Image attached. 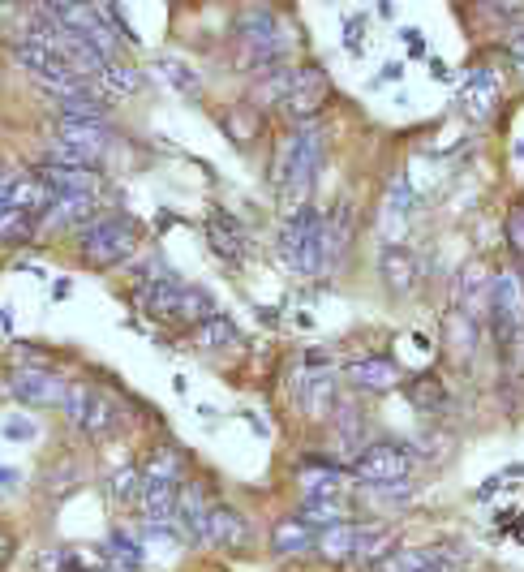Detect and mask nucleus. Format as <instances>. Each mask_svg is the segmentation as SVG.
<instances>
[{"mask_svg":"<svg viewBox=\"0 0 524 572\" xmlns=\"http://www.w3.org/2000/svg\"><path fill=\"white\" fill-rule=\"evenodd\" d=\"M323 173V130L314 121H297L293 138L284 142L280 160H275V185H280L284 203H305Z\"/></svg>","mask_w":524,"mask_h":572,"instance_id":"nucleus-1","label":"nucleus"},{"mask_svg":"<svg viewBox=\"0 0 524 572\" xmlns=\"http://www.w3.org/2000/svg\"><path fill=\"white\" fill-rule=\"evenodd\" d=\"M280 259L297 276H318L327 267V237H323V216L301 203L284 216L280 224Z\"/></svg>","mask_w":524,"mask_h":572,"instance_id":"nucleus-2","label":"nucleus"},{"mask_svg":"<svg viewBox=\"0 0 524 572\" xmlns=\"http://www.w3.org/2000/svg\"><path fill=\"white\" fill-rule=\"evenodd\" d=\"M78 250L95 267H116L138 250V224L129 216H91L78 228Z\"/></svg>","mask_w":524,"mask_h":572,"instance_id":"nucleus-3","label":"nucleus"},{"mask_svg":"<svg viewBox=\"0 0 524 572\" xmlns=\"http://www.w3.org/2000/svg\"><path fill=\"white\" fill-rule=\"evenodd\" d=\"M288 52L284 26L275 22L271 9H245L237 22V61L245 69H271L280 65V56Z\"/></svg>","mask_w":524,"mask_h":572,"instance_id":"nucleus-4","label":"nucleus"},{"mask_svg":"<svg viewBox=\"0 0 524 572\" xmlns=\"http://www.w3.org/2000/svg\"><path fill=\"white\" fill-rule=\"evenodd\" d=\"M490 327L503 349H512L524 336V276L516 267H503L490 276Z\"/></svg>","mask_w":524,"mask_h":572,"instance_id":"nucleus-5","label":"nucleus"},{"mask_svg":"<svg viewBox=\"0 0 524 572\" xmlns=\"http://www.w3.org/2000/svg\"><path fill=\"white\" fill-rule=\"evenodd\" d=\"M353 474L366 486H387V482H409L413 474V452L404 443L374 439L353 456Z\"/></svg>","mask_w":524,"mask_h":572,"instance_id":"nucleus-6","label":"nucleus"},{"mask_svg":"<svg viewBox=\"0 0 524 572\" xmlns=\"http://www.w3.org/2000/svg\"><path fill=\"white\" fill-rule=\"evenodd\" d=\"M65 413H69V422H74L78 431L95 435V439H104L112 426H116L112 396H104L99 388H91V383H74V388L65 392Z\"/></svg>","mask_w":524,"mask_h":572,"instance_id":"nucleus-7","label":"nucleus"},{"mask_svg":"<svg viewBox=\"0 0 524 572\" xmlns=\"http://www.w3.org/2000/svg\"><path fill=\"white\" fill-rule=\"evenodd\" d=\"M56 22L69 26L74 35H82L86 44H95L99 52L108 56V61H121V35H116V26L104 18V13L95 9V0H74L65 13H56Z\"/></svg>","mask_w":524,"mask_h":572,"instance_id":"nucleus-8","label":"nucleus"},{"mask_svg":"<svg viewBox=\"0 0 524 572\" xmlns=\"http://www.w3.org/2000/svg\"><path fill=\"white\" fill-rule=\"evenodd\" d=\"M327 95H331V82H327L323 69H318V65H301V69H293V87H288L280 112H284L288 121H314L318 108L327 104Z\"/></svg>","mask_w":524,"mask_h":572,"instance_id":"nucleus-9","label":"nucleus"},{"mask_svg":"<svg viewBox=\"0 0 524 572\" xmlns=\"http://www.w3.org/2000/svg\"><path fill=\"white\" fill-rule=\"evenodd\" d=\"M9 392L13 400H22V405H65V392L69 383L56 375L48 366H13L9 375Z\"/></svg>","mask_w":524,"mask_h":572,"instance_id":"nucleus-10","label":"nucleus"},{"mask_svg":"<svg viewBox=\"0 0 524 572\" xmlns=\"http://www.w3.org/2000/svg\"><path fill=\"white\" fill-rule=\"evenodd\" d=\"M460 108H464V117L469 121H490L494 117V108H499V74L494 69H473L469 78H464V87H460Z\"/></svg>","mask_w":524,"mask_h":572,"instance_id":"nucleus-11","label":"nucleus"},{"mask_svg":"<svg viewBox=\"0 0 524 572\" xmlns=\"http://www.w3.org/2000/svg\"><path fill=\"white\" fill-rule=\"evenodd\" d=\"M39 181L48 185L52 194H78V198H99L104 181H99L95 168H74V164H39L35 168Z\"/></svg>","mask_w":524,"mask_h":572,"instance_id":"nucleus-12","label":"nucleus"},{"mask_svg":"<svg viewBox=\"0 0 524 572\" xmlns=\"http://www.w3.org/2000/svg\"><path fill=\"white\" fill-rule=\"evenodd\" d=\"M211 499H207V486L202 482H185L181 495H177V521L185 529V538H207V517H211Z\"/></svg>","mask_w":524,"mask_h":572,"instance_id":"nucleus-13","label":"nucleus"},{"mask_svg":"<svg viewBox=\"0 0 524 572\" xmlns=\"http://www.w3.org/2000/svg\"><path fill=\"white\" fill-rule=\"evenodd\" d=\"M451 547H404L383 560V572H451Z\"/></svg>","mask_w":524,"mask_h":572,"instance_id":"nucleus-14","label":"nucleus"},{"mask_svg":"<svg viewBox=\"0 0 524 572\" xmlns=\"http://www.w3.org/2000/svg\"><path fill=\"white\" fill-rule=\"evenodd\" d=\"M357 211H353V198H340L336 211L323 220V237H327V263H340L348 246H353V237H357Z\"/></svg>","mask_w":524,"mask_h":572,"instance_id":"nucleus-15","label":"nucleus"},{"mask_svg":"<svg viewBox=\"0 0 524 572\" xmlns=\"http://www.w3.org/2000/svg\"><path fill=\"white\" fill-rule=\"evenodd\" d=\"M378 267H383V284H387L391 297H413L421 267H417V259H413L409 250L387 246V250H383V263H378Z\"/></svg>","mask_w":524,"mask_h":572,"instance_id":"nucleus-16","label":"nucleus"},{"mask_svg":"<svg viewBox=\"0 0 524 572\" xmlns=\"http://www.w3.org/2000/svg\"><path fill=\"white\" fill-rule=\"evenodd\" d=\"M348 379L366 392H391V388H400L404 370L391 362V357H361V362L348 366Z\"/></svg>","mask_w":524,"mask_h":572,"instance_id":"nucleus-17","label":"nucleus"},{"mask_svg":"<svg viewBox=\"0 0 524 572\" xmlns=\"http://www.w3.org/2000/svg\"><path fill=\"white\" fill-rule=\"evenodd\" d=\"M297 400L310 413H327L336 400V375L327 366H301V383H297Z\"/></svg>","mask_w":524,"mask_h":572,"instance_id":"nucleus-18","label":"nucleus"},{"mask_svg":"<svg viewBox=\"0 0 524 572\" xmlns=\"http://www.w3.org/2000/svg\"><path fill=\"white\" fill-rule=\"evenodd\" d=\"M95 216V198H78V194H56L48 211H43V224L48 228H82Z\"/></svg>","mask_w":524,"mask_h":572,"instance_id":"nucleus-19","label":"nucleus"},{"mask_svg":"<svg viewBox=\"0 0 524 572\" xmlns=\"http://www.w3.org/2000/svg\"><path fill=\"white\" fill-rule=\"evenodd\" d=\"M207 542H215V547H245V542H250V525H245L241 512H232V508H211Z\"/></svg>","mask_w":524,"mask_h":572,"instance_id":"nucleus-20","label":"nucleus"},{"mask_svg":"<svg viewBox=\"0 0 524 572\" xmlns=\"http://www.w3.org/2000/svg\"><path fill=\"white\" fill-rule=\"evenodd\" d=\"M361 538H366V525H353V521H340L331 529H318V551L327 560H344V555H357Z\"/></svg>","mask_w":524,"mask_h":572,"instance_id":"nucleus-21","label":"nucleus"},{"mask_svg":"<svg viewBox=\"0 0 524 572\" xmlns=\"http://www.w3.org/2000/svg\"><path fill=\"white\" fill-rule=\"evenodd\" d=\"M301 491L305 495H327V499H344V486H348V474L344 469H336V465H305L301 469Z\"/></svg>","mask_w":524,"mask_h":572,"instance_id":"nucleus-22","label":"nucleus"},{"mask_svg":"<svg viewBox=\"0 0 524 572\" xmlns=\"http://www.w3.org/2000/svg\"><path fill=\"white\" fill-rule=\"evenodd\" d=\"M288 87H293V69H284V65L262 69V78L254 82V91H250V104L254 108H280Z\"/></svg>","mask_w":524,"mask_h":572,"instance_id":"nucleus-23","label":"nucleus"},{"mask_svg":"<svg viewBox=\"0 0 524 572\" xmlns=\"http://www.w3.org/2000/svg\"><path fill=\"white\" fill-rule=\"evenodd\" d=\"M271 547L280 551V555H305V551H314V547H318V529L293 517V521L275 525V534H271Z\"/></svg>","mask_w":524,"mask_h":572,"instance_id":"nucleus-24","label":"nucleus"},{"mask_svg":"<svg viewBox=\"0 0 524 572\" xmlns=\"http://www.w3.org/2000/svg\"><path fill=\"white\" fill-rule=\"evenodd\" d=\"M297 521L314 525V529H331V525L348 521V504H344V499H327V495H305Z\"/></svg>","mask_w":524,"mask_h":572,"instance_id":"nucleus-25","label":"nucleus"},{"mask_svg":"<svg viewBox=\"0 0 524 572\" xmlns=\"http://www.w3.org/2000/svg\"><path fill=\"white\" fill-rule=\"evenodd\" d=\"M207 237H211V246H215V254H220L224 263H232V267H237V263L245 259V237H241L237 220L211 216V228H207Z\"/></svg>","mask_w":524,"mask_h":572,"instance_id":"nucleus-26","label":"nucleus"},{"mask_svg":"<svg viewBox=\"0 0 524 572\" xmlns=\"http://www.w3.org/2000/svg\"><path fill=\"white\" fill-rule=\"evenodd\" d=\"M194 345L202 349H224V345H237V323L224 319V314H207L198 327H194Z\"/></svg>","mask_w":524,"mask_h":572,"instance_id":"nucleus-27","label":"nucleus"},{"mask_svg":"<svg viewBox=\"0 0 524 572\" xmlns=\"http://www.w3.org/2000/svg\"><path fill=\"white\" fill-rule=\"evenodd\" d=\"M31 233H35V216H31V211L0 203V241H5V246H18V241H26Z\"/></svg>","mask_w":524,"mask_h":572,"instance_id":"nucleus-28","label":"nucleus"},{"mask_svg":"<svg viewBox=\"0 0 524 572\" xmlns=\"http://www.w3.org/2000/svg\"><path fill=\"white\" fill-rule=\"evenodd\" d=\"M447 345H456L460 357H469L477 349V319L464 310H451L447 314Z\"/></svg>","mask_w":524,"mask_h":572,"instance_id":"nucleus-29","label":"nucleus"},{"mask_svg":"<svg viewBox=\"0 0 524 572\" xmlns=\"http://www.w3.org/2000/svg\"><path fill=\"white\" fill-rule=\"evenodd\" d=\"M409 400L421 409V413H439L443 405H447V388L434 375H417L413 383H409Z\"/></svg>","mask_w":524,"mask_h":572,"instance_id":"nucleus-30","label":"nucleus"},{"mask_svg":"<svg viewBox=\"0 0 524 572\" xmlns=\"http://www.w3.org/2000/svg\"><path fill=\"white\" fill-rule=\"evenodd\" d=\"M409 207H413L409 185L396 181V185H391V194H387V207H383V228H387V237H396V220H400V228H404V220H409Z\"/></svg>","mask_w":524,"mask_h":572,"instance_id":"nucleus-31","label":"nucleus"},{"mask_svg":"<svg viewBox=\"0 0 524 572\" xmlns=\"http://www.w3.org/2000/svg\"><path fill=\"white\" fill-rule=\"evenodd\" d=\"M112 495H116V504H138L142 499V474L138 469H121V474L112 478Z\"/></svg>","mask_w":524,"mask_h":572,"instance_id":"nucleus-32","label":"nucleus"},{"mask_svg":"<svg viewBox=\"0 0 524 572\" xmlns=\"http://www.w3.org/2000/svg\"><path fill=\"white\" fill-rule=\"evenodd\" d=\"M112 551H116V560L125 564V572H138L142 551H138V542H134V538H129V534H112Z\"/></svg>","mask_w":524,"mask_h":572,"instance_id":"nucleus-33","label":"nucleus"},{"mask_svg":"<svg viewBox=\"0 0 524 572\" xmlns=\"http://www.w3.org/2000/svg\"><path fill=\"white\" fill-rule=\"evenodd\" d=\"M507 246H512V254L524 263V203L507 211Z\"/></svg>","mask_w":524,"mask_h":572,"instance_id":"nucleus-34","label":"nucleus"},{"mask_svg":"<svg viewBox=\"0 0 524 572\" xmlns=\"http://www.w3.org/2000/svg\"><path fill=\"white\" fill-rule=\"evenodd\" d=\"M5 439H13V443L35 439V422H26V418H9V422H5Z\"/></svg>","mask_w":524,"mask_h":572,"instance_id":"nucleus-35","label":"nucleus"},{"mask_svg":"<svg viewBox=\"0 0 524 572\" xmlns=\"http://www.w3.org/2000/svg\"><path fill=\"white\" fill-rule=\"evenodd\" d=\"M164 74H168L172 82H177V87H181V91H189V95H198V78H189V74H185V69H181L177 61H164Z\"/></svg>","mask_w":524,"mask_h":572,"instance_id":"nucleus-36","label":"nucleus"},{"mask_svg":"<svg viewBox=\"0 0 524 572\" xmlns=\"http://www.w3.org/2000/svg\"><path fill=\"white\" fill-rule=\"evenodd\" d=\"M361 26H366V18H361V13H357V18H348V22H344V44L353 48V52H361Z\"/></svg>","mask_w":524,"mask_h":572,"instance_id":"nucleus-37","label":"nucleus"},{"mask_svg":"<svg viewBox=\"0 0 524 572\" xmlns=\"http://www.w3.org/2000/svg\"><path fill=\"white\" fill-rule=\"evenodd\" d=\"M486 9L503 13V18H516V13H524V0H486Z\"/></svg>","mask_w":524,"mask_h":572,"instance_id":"nucleus-38","label":"nucleus"},{"mask_svg":"<svg viewBox=\"0 0 524 572\" xmlns=\"http://www.w3.org/2000/svg\"><path fill=\"white\" fill-rule=\"evenodd\" d=\"M9 555H13V538H9V529H5V525H0V564H5V560H9Z\"/></svg>","mask_w":524,"mask_h":572,"instance_id":"nucleus-39","label":"nucleus"},{"mask_svg":"<svg viewBox=\"0 0 524 572\" xmlns=\"http://www.w3.org/2000/svg\"><path fill=\"white\" fill-rule=\"evenodd\" d=\"M512 56H516V61H520V65H524V31H520V35H516V39H512Z\"/></svg>","mask_w":524,"mask_h":572,"instance_id":"nucleus-40","label":"nucleus"}]
</instances>
